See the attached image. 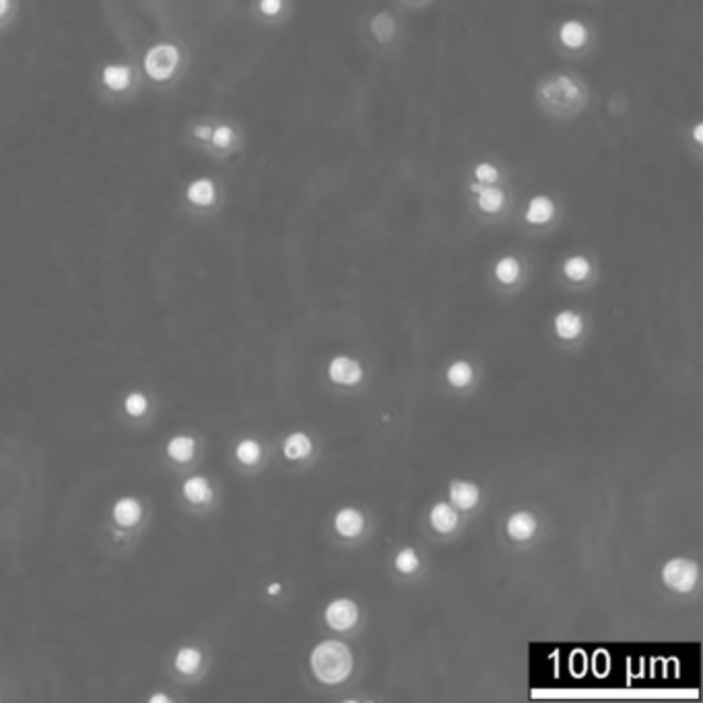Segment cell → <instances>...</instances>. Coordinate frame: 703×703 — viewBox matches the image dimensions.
<instances>
[{
    "mask_svg": "<svg viewBox=\"0 0 703 703\" xmlns=\"http://www.w3.org/2000/svg\"><path fill=\"white\" fill-rule=\"evenodd\" d=\"M536 108L555 120H574L590 105V89L576 72H550L534 87Z\"/></svg>",
    "mask_w": 703,
    "mask_h": 703,
    "instance_id": "obj_1",
    "label": "cell"
},
{
    "mask_svg": "<svg viewBox=\"0 0 703 703\" xmlns=\"http://www.w3.org/2000/svg\"><path fill=\"white\" fill-rule=\"evenodd\" d=\"M353 660L344 643L324 642L311 654V669L322 683H340L351 673Z\"/></svg>",
    "mask_w": 703,
    "mask_h": 703,
    "instance_id": "obj_2",
    "label": "cell"
},
{
    "mask_svg": "<svg viewBox=\"0 0 703 703\" xmlns=\"http://www.w3.org/2000/svg\"><path fill=\"white\" fill-rule=\"evenodd\" d=\"M468 190L475 194V205L481 213L497 214L508 205V190L501 183L470 182Z\"/></svg>",
    "mask_w": 703,
    "mask_h": 703,
    "instance_id": "obj_3",
    "label": "cell"
},
{
    "mask_svg": "<svg viewBox=\"0 0 703 703\" xmlns=\"http://www.w3.org/2000/svg\"><path fill=\"white\" fill-rule=\"evenodd\" d=\"M176 64H178V50L169 44L155 46L145 56V68H147L149 77H153L157 81L167 79L174 72Z\"/></svg>",
    "mask_w": 703,
    "mask_h": 703,
    "instance_id": "obj_4",
    "label": "cell"
},
{
    "mask_svg": "<svg viewBox=\"0 0 703 703\" xmlns=\"http://www.w3.org/2000/svg\"><path fill=\"white\" fill-rule=\"evenodd\" d=\"M557 44L567 52H581L590 46L592 31L578 19H567L557 27Z\"/></svg>",
    "mask_w": 703,
    "mask_h": 703,
    "instance_id": "obj_5",
    "label": "cell"
},
{
    "mask_svg": "<svg viewBox=\"0 0 703 703\" xmlns=\"http://www.w3.org/2000/svg\"><path fill=\"white\" fill-rule=\"evenodd\" d=\"M662 578L666 581V586L674 588L676 592H689L697 580V565L687 559H674L671 563H666Z\"/></svg>",
    "mask_w": 703,
    "mask_h": 703,
    "instance_id": "obj_6",
    "label": "cell"
},
{
    "mask_svg": "<svg viewBox=\"0 0 703 703\" xmlns=\"http://www.w3.org/2000/svg\"><path fill=\"white\" fill-rule=\"evenodd\" d=\"M555 200L547 194H536L528 200L526 211H524V221L530 225H545L555 217Z\"/></svg>",
    "mask_w": 703,
    "mask_h": 703,
    "instance_id": "obj_7",
    "label": "cell"
},
{
    "mask_svg": "<svg viewBox=\"0 0 703 703\" xmlns=\"http://www.w3.org/2000/svg\"><path fill=\"white\" fill-rule=\"evenodd\" d=\"M369 31L373 35V39L380 44V46H388L396 39L398 33V25L394 15L390 11H380L371 17L369 21Z\"/></svg>",
    "mask_w": 703,
    "mask_h": 703,
    "instance_id": "obj_8",
    "label": "cell"
},
{
    "mask_svg": "<svg viewBox=\"0 0 703 703\" xmlns=\"http://www.w3.org/2000/svg\"><path fill=\"white\" fill-rule=\"evenodd\" d=\"M326 621L333 629H349L357 621V605L351 600H335L326 609Z\"/></svg>",
    "mask_w": 703,
    "mask_h": 703,
    "instance_id": "obj_9",
    "label": "cell"
},
{
    "mask_svg": "<svg viewBox=\"0 0 703 703\" xmlns=\"http://www.w3.org/2000/svg\"><path fill=\"white\" fill-rule=\"evenodd\" d=\"M330 378L337 384H355L361 380V367L349 357H337L330 363Z\"/></svg>",
    "mask_w": 703,
    "mask_h": 703,
    "instance_id": "obj_10",
    "label": "cell"
},
{
    "mask_svg": "<svg viewBox=\"0 0 703 703\" xmlns=\"http://www.w3.org/2000/svg\"><path fill=\"white\" fill-rule=\"evenodd\" d=\"M534 530H536V520H534V516L528 514V512L514 514V516L510 518V522H508V532H510V536L516 538V541H526V538H530V536L534 534Z\"/></svg>",
    "mask_w": 703,
    "mask_h": 703,
    "instance_id": "obj_11",
    "label": "cell"
},
{
    "mask_svg": "<svg viewBox=\"0 0 703 703\" xmlns=\"http://www.w3.org/2000/svg\"><path fill=\"white\" fill-rule=\"evenodd\" d=\"M114 518H116L118 524H122V526H132V524H136L138 518H141V505H138V501H136V499H130V497L120 499V501L116 503V508H114Z\"/></svg>",
    "mask_w": 703,
    "mask_h": 703,
    "instance_id": "obj_12",
    "label": "cell"
},
{
    "mask_svg": "<svg viewBox=\"0 0 703 703\" xmlns=\"http://www.w3.org/2000/svg\"><path fill=\"white\" fill-rule=\"evenodd\" d=\"M503 178L501 169L497 163H493L489 159H483L479 163L472 165V182L477 183H499Z\"/></svg>",
    "mask_w": 703,
    "mask_h": 703,
    "instance_id": "obj_13",
    "label": "cell"
},
{
    "mask_svg": "<svg viewBox=\"0 0 703 703\" xmlns=\"http://www.w3.org/2000/svg\"><path fill=\"white\" fill-rule=\"evenodd\" d=\"M431 524H433V528L439 530V532H450V530L456 528L458 516H456V512H454L450 505L439 503V505H435L433 512H431Z\"/></svg>",
    "mask_w": 703,
    "mask_h": 703,
    "instance_id": "obj_14",
    "label": "cell"
},
{
    "mask_svg": "<svg viewBox=\"0 0 703 703\" xmlns=\"http://www.w3.org/2000/svg\"><path fill=\"white\" fill-rule=\"evenodd\" d=\"M363 528V518L355 510H342L337 516V530L342 536H355Z\"/></svg>",
    "mask_w": 703,
    "mask_h": 703,
    "instance_id": "obj_15",
    "label": "cell"
},
{
    "mask_svg": "<svg viewBox=\"0 0 703 703\" xmlns=\"http://www.w3.org/2000/svg\"><path fill=\"white\" fill-rule=\"evenodd\" d=\"M450 495H452V501L462 510H468L479 501V489L470 483H454Z\"/></svg>",
    "mask_w": 703,
    "mask_h": 703,
    "instance_id": "obj_16",
    "label": "cell"
},
{
    "mask_svg": "<svg viewBox=\"0 0 703 703\" xmlns=\"http://www.w3.org/2000/svg\"><path fill=\"white\" fill-rule=\"evenodd\" d=\"M555 328H557V333H559L563 338L578 337L581 330L580 316H576V314H572V311H563V314L557 316V320H555Z\"/></svg>",
    "mask_w": 703,
    "mask_h": 703,
    "instance_id": "obj_17",
    "label": "cell"
},
{
    "mask_svg": "<svg viewBox=\"0 0 703 703\" xmlns=\"http://www.w3.org/2000/svg\"><path fill=\"white\" fill-rule=\"evenodd\" d=\"M183 495L194 501V503H202L211 497V489H209V483L207 479L202 477H192L183 483Z\"/></svg>",
    "mask_w": 703,
    "mask_h": 703,
    "instance_id": "obj_18",
    "label": "cell"
},
{
    "mask_svg": "<svg viewBox=\"0 0 703 703\" xmlns=\"http://www.w3.org/2000/svg\"><path fill=\"white\" fill-rule=\"evenodd\" d=\"M188 198L194 205H211L214 198V186L211 180H196L188 188Z\"/></svg>",
    "mask_w": 703,
    "mask_h": 703,
    "instance_id": "obj_19",
    "label": "cell"
},
{
    "mask_svg": "<svg viewBox=\"0 0 703 703\" xmlns=\"http://www.w3.org/2000/svg\"><path fill=\"white\" fill-rule=\"evenodd\" d=\"M309 450H311V441L304 433H293L285 444V456L291 460L304 458L309 454Z\"/></svg>",
    "mask_w": 703,
    "mask_h": 703,
    "instance_id": "obj_20",
    "label": "cell"
},
{
    "mask_svg": "<svg viewBox=\"0 0 703 703\" xmlns=\"http://www.w3.org/2000/svg\"><path fill=\"white\" fill-rule=\"evenodd\" d=\"M103 81L110 89L114 91H122L128 87V81H130V72L126 66H108L103 70Z\"/></svg>",
    "mask_w": 703,
    "mask_h": 703,
    "instance_id": "obj_21",
    "label": "cell"
},
{
    "mask_svg": "<svg viewBox=\"0 0 703 703\" xmlns=\"http://www.w3.org/2000/svg\"><path fill=\"white\" fill-rule=\"evenodd\" d=\"M167 452H169V456H172L174 460H178V462H186V460L192 458V452H194V441H192V437H188V435H178V437H174V439L169 441V446H167Z\"/></svg>",
    "mask_w": 703,
    "mask_h": 703,
    "instance_id": "obj_22",
    "label": "cell"
},
{
    "mask_svg": "<svg viewBox=\"0 0 703 703\" xmlns=\"http://www.w3.org/2000/svg\"><path fill=\"white\" fill-rule=\"evenodd\" d=\"M518 275H520V262H518L516 258H512V256L501 258V260L497 262V266H495V276H497L501 283H505V285L514 283V280L518 278Z\"/></svg>",
    "mask_w": 703,
    "mask_h": 703,
    "instance_id": "obj_23",
    "label": "cell"
},
{
    "mask_svg": "<svg viewBox=\"0 0 703 703\" xmlns=\"http://www.w3.org/2000/svg\"><path fill=\"white\" fill-rule=\"evenodd\" d=\"M200 664V654L194 647H183L176 656V666L182 673H194Z\"/></svg>",
    "mask_w": 703,
    "mask_h": 703,
    "instance_id": "obj_24",
    "label": "cell"
},
{
    "mask_svg": "<svg viewBox=\"0 0 703 703\" xmlns=\"http://www.w3.org/2000/svg\"><path fill=\"white\" fill-rule=\"evenodd\" d=\"M563 271L572 280H583L586 276L590 275V262L583 256H574L565 262Z\"/></svg>",
    "mask_w": 703,
    "mask_h": 703,
    "instance_id": "obj_25",
    "label": "cell"
},
{
    "mask_svg": "<svg viewBox=\"0 0 703 703\" xmlns=\"http://www.w3.org/2000/svg\"><path fill=\"white\" fill-rule=\"evenodd\" d=\"M448 380H450L452 386L462 388V386H466L472 380V369H470L468 363H462V361L454 363V366L450 367V371H448Z\"/></svg>",
    "mask_w": 703,
    "mask_h": 703,
    "instance_id": "obj_26",
    "label": "cell"
},
{
    "mask_svg": "<svg viewBox=\"0 0 703 703\" xmlns=\"http://www.w3.org/2000/svg\"><path fill=\"white\" fill-rule=\"evenodd\" d=\"M236 454H238V458L242 460L244 464H254L256 460L260 458V446L254 439H245V441H242L238 446Z\"/></svg>",
    "mask_w": 703,
    "mask_h": 703,
    "instance_id": "obj_27",
    "label": "cell"
},
{
    "mask_svg": "<svg viewBox=\"0 0 703 703\" xmlns=\"http://www.w3.org/2000/svg\"><path fill=\"white\" fill-rule=\"evenodd\" d=\"M417 565H419V559H417V555H415V550L413 549H404L396 557V567L400 572H404V574L415 572Z\"/></svg>",
    "mask_w": 703,
    "mask_h": 703,
    "instance_id": "obj_28",
    "label": "cell"
},
{
    "mask_svg": "<svg viewBox=\"0 0 703 703\" xmlns=\"http://www.w3.org/2000/svg\"><path fill=\"white\" fill-rule=\"evenodd\" d=\"M124 406H126V413L128 415H141V413H145V408H147V398L143 396V394H130V396L126 398V402H124Z\"/></svg>",
    "mask_w": 703,
    "mask_h": 703,
    "instance_id": "obj_29",
    "label": "cell"
},
{
    "mask_svg": "<svg viewBox=\"0 0 703 703\" xmlns=\"http://www.w3.org/2000/svg\"><path fill=\"white\" fill-rule=\"evenodd\" d=\"M211 138H213L217 147L225 149V147H229L231 141H233V130H231L229 126H219L217 130H213V136H211Z\"/></svg>",
    "mask_w": 703,
    "mask_h": 703,
    "instance_id": "obj_30",
    "label": "cell"
},
{
    "mask_svg": "<svg viewBox=\"0 0 703 703\" xmlns=\"http://www.w3.org/2000/svg\"><path fill=\"white\" fill-rule=\"evenodd\" d=\"M283 4H285L283 0H260V11L266 17H275V15L280 13Z\"/></svg>",
    "mask_w": 703,
    "mask_h": 703,
    "instance_id": "obj_31",
    "label": "cell"
},
{
    "mask_svg": "<svg viewBox=\"0 0 703 703\" xmlns=\"http://www.w3.org/2000/svg\"><path fill=\"white\" fill-rule=\"evenodd\" d=\"M691 136H693L695 145H697V147H702L703 145V124L702 122H695V126H693V132H691Z\"/></svg>",
    "mask_w": 703,
    "mask_h": 703,
    "instance_id": "obj_32",
    "label": "cell"
},
{
    "mask_svg": "<svg viewBox=\"0 0 703 703\" xmlns=\"http://www.w3.org/2000/svg\"><path fill=\"white\" fill-rule=\"evenodd\" d=\"M194 132H196V136H200V138H205V141H207V138H211V136H213V130H211V128H209V126H202V128H200V126H198V128H196V130H194Z\"/></svg>",
    "mask_w": 703,
    "mask_h": 703,
    "instance_id": "obj_33",
    "label": "cell"
},
{
    "mask_svg": "<svg viewBox=\"0 0 703 703\" xmlns=\"http://www.w3.org/2000/svg\"><path fill=\"white\" fill-rule=\"evenodd\" d=\"M159 702L169 703V697H167V695H153V697H151V703H159Z\"/></svg>",
    "mask_w": 703,
    "mask_h": 703,
    "instance_id": "obj_34",
    "label": "cell"
},
{
    "mask_svg": "<svg viewBox=\"0 0 703 703\" xmlns=\"http://www.w3.org/2000/svg\"><path fill=\"white\" fill-rule=\"evenodd\" d=\"M6 8H8V0H0V17L6 13Z\"/></svg>",
    "mask_w": 703,
    "mask_h": 703,
    "instance_id": "obj_35",
    "label": "cell"
},
{
    "mask_svg": "<svg viewBox=\"0 0 703 703\" xmlns=\"http://www.w3.org/2000/svg\"><path fill=\"white\" fill-rule=\"evenodd\" d=\"M411 4H417V6H421V4H427V0H408Z\"/></svg>",
    "mask_w": 703,
    "mask_h": 703,
    "instance_id": "obj_36",
    "label": "cell"
},
{
    "mask_svg": "<svg viewBox=\"0 0 703 703\" xmlns=\"http://www.w3.org/2000/svg\"><path fill=\"white\" fill-rule=\"evenodd\" d=\"M269 592H271V594H276V592H278V586H276V583H273V586L269 588Z\"/></svg>",
    "mask_w": 703,
    "mask_h": 703,
    "instance_id": "obj_37",
    "label": "cell"
}]
</instances>
